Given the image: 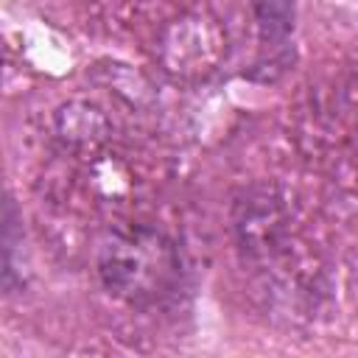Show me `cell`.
<instances>
[{
  "label": "cell",
  "instance_id": "obj_1",
  "mask_svg": "<svg viewBox=\"0 0 358 358\" xmlns=\"http://www.w3.org/2000/svg\"><path fill=\"white\" fill-rule=\"evenodd\" d=\"M101 266L109 288L131 299H151L165 291L176 268L168 243L151 232H131L117 238L106 246Z\"/></svg>",
  "mask_w": 358,
  "mask_h": 358
}]
</instances>
